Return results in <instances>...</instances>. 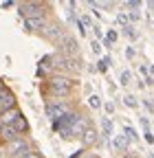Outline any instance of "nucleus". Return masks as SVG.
Masks as SVG:
<instances>
[{"instance_id": "obj_23", "label": "nucleus", "mask_w": 154, "mask_h": 158, "mask_svg": "<svg viewBox=\"0 0 154 158\" xmlns=\"http://www.w3.org/2000/svg\"><path fill=\"white\" fill-rule=\"evenodd\" d=\"M128 20H130V15H128V13H119V15H117V22H119L123 29L128 27Z\"/></svg>"}, {"instance_id": "obj_38", "label": "nucleus", "mask_w": 154, "mask_h": 158, "mask_svg": "<svg viewBox=\"0 0 154 158\" xmlns=\"http://www.w3.org/2000/svg\"><path fill=\"white\" fill-rule=\"evenodd\" d=\"M86 158H97V156H86Z\"/></svg>"}, {"instance_id": "obj_3", "label": "nucleus", "mask_w": 154, "mask_h": 158, "mask_svg": "<svg viewBox=\"0 0 154 158\" xmlns=\"http://www.w3.org/2000/svg\"><path fill=\"white\" fill-rule=\"evenodd\" d=\"M46 2H18V13L24 20L29 18H46Z\"/></svg>"}, {"instance_id": "obj_14", "label": "nucleus", "mask_w": 154, "mask_h": 158, "mask_svg": "<svg viewBox=\"0 0 154 158\" xmlns=\"http://www.w3.org/2000/svg\"><path fill=\"white\" fill-rule=\"evenodd\" d=\"M95 141H97V132H95L92 127H88V130H86V134L82 136V143H84V145L88 147V145H92Z\"/></svg>"}, {"instance_id": "obj_2", "label": "nucleus", "mask_w": 154, "mask_h": 158, "mask_svg": "<svg viewBox=\"0 0 154 158\" xmlns=\"http://www.w3.org/2000/svg\"><path fill=\"white\" fill-rule=\"evenodd\" d=\"M79 116H82L79 112L71 110V112H68V114H64L57 123H53V130H55V132H60V136L64 138V141H71V127L75 125V121H77Z\"/></svg>"}, {"instance_id": "obj_36", "label": "nucleus", "mask_w": 154, "mask_h": 158, "mask_svg": "<svg viewBox=\"0 0 154 158\" xmlns=\"http://www.w3.org/2000/svg\"><path fill=\"white\" fill-rule=\"evenodd\" d=\"M148 73H150V77H152V81H154V66H150V68H148Z\"/></svg>"}, {"instance_id": "obj_18", "label": "nucleus", "mask_w": 154, "mask_h": 158, "mask_svg": "<svg viewBox=\"0 0 154 158\" xmlns=\"http://www.w3.org/2000/svg\"><path fill=\"white\" fill-rule=\"evenodd\" d=\"M123 132H126V138H128V141H139V134H137V130H134V127L126 125Z\"/></svg>"}, {"instance_id": "obj_35", "label": "nucleus", "mask_w": 154, "mask_h": 158, "mask_svg": "<svg viewBox=\"0 0 154 158\" xmlns=\"http://www.w3.org/2000/svg\"><path fill=\"white\" fill-rule=\"evenodd\" d=\"M126 55H128V57H130V59H132V57H134V48H132V46H130V48H128V51H126Z\"/></svg>"}, {"instance_id": "obj_25", "label": "nucleus", "mask_w": 154, "mask_h": 158, "mask_svg": "<svg viewBox=\"0 0 154 158\" xmlns=\"http://www.w3.org/2000/svg\"><path fill=\"white\" fill-rule=\"evenodd\" d=\"M90 48H92V53H97V55L101 53V44L97 42V40H95V42H90Z\"/></svg>"}, {"instance_id": "obj_22", "label": "nucleus", "mask_w": 154, "mask_h": 158, "mask_svg": "<svg viewBox=\"0 0 154 158\" xmlns=\"http://www.w3.org/2000/svg\"><path fill=\"white\" fill-rule=\"evenodd\" d=\"M123 101H126L128 108H139V101H137V99H134L132 94H126V97H123Z\"/></svg>"}, {"instance_id": "obj_31", "label": "nucleus", "mask_w": 154, "mask_h": 158, "mask_svg": "<svg viewBox=\"0 0 154 158\" xmlns=\"http://www.w3.org/2000/svg\"><path fill=\"white\" fill-rule=\"evenodd\" d=\"M126 7H130V9H139L141 2H139V0H130V2H126Z\"/></svg>"}, {"instance_id": "obj_34", "label": "nucleus", "mask_w": 154, "mask_h": 158, "mask_svg": "<svg viewBox=\"0 0 154 158\" xmlns=\"http://www.w3.org/2000/svg\"><path fill=\"white\" fill-rule=\"evenodd\" d=\"M15 2H11V0H7V2H0V7H2V9H9V7H13Z\"/></svg>"}, {"instance_id": "obj_24", "label": "nucleus", "mask_w": 154, "mask_h": 158, "mask_svg": "<svg viewBox=\"0 0 154 158\" xmlns=\"http://www.w3.org/2000/svg\"><path fill=\"white\" fill-rule=\"evenodd\" d=\"M123 33H126L128 37H132V40H134V37H137V31H134V27H130V24H128V27L123 29Z\"/></svg>"}, {"instance_id": "obj_5", "label": "nucleus", "mask_w": 154, "mask_h": 158, "mask_svg": "<svg viewBox=\"0 0 154 158\" xmlns=\"http://www.w3.org/2000/svg\"><path fill=\"white\" fill-rule=\"evenodd\" d=\"M44 110H46V116L51 118V121H53V123H57L64 114H68V112H71V106H68L66 101H49Z\"/></svg>"}, {"instance_id": "obj_11", "label": "nucleus", "mask_w": 154, "mask_h": 158, "mask_svg": "<svg viewBox=\"0 0 154 158\" xmlns=\"http://www.w3.org/2000/svg\"><path fill=\"white\" fill-rule=\"evenodd\" d=\"M20 116H22V112L18 110V108H13V110L5 112V114H0V125H11V123H15Z\"/></svg>"}, {"instance_id": "obj_37", "label": "nucleus", "mask_w": 154, "mask_h": 158, "mask_svg": "<svg viewBox=\"0 0 154 158\" xmlns=\"http://www.w3.org/2000/svg\"><path fill=\"white\" fill-rule=\"evenodd\" d=\"M2 88H5V84H2V79H0V90H2Z\"/></svg>"}, {"instance_id": "obj_16", "label": "nucleus", "mask_w": 154, "mask_h": 158, "mask_svg": "<svg viewBox=\"0 0 154 158\" xmlns=\"http://www.w3.org/2000/svg\"><path fill=\"white\" fill-rule=\"evenodd\" d=\"M18 132H20V134H27V130H29V123H27V118L24 116H20V118H18V121L15 123H11Z\"/></svg>"}, {"instance_id": "obj_39", "label": "nucleus", "mask_w": 154, "mask_h": 158, "mask_svg": "<svg viewBox=\"0 0 154 158\" xmlns=\"http://www.w3.org/2000/svg\"><path fill=\"white\" fill-rule=\"evenodd\" d=\"M150 158H154V156H150Z\"/></svg>"}, {"instance_id": "obj_21", "label": "nucleus", "mask_w": 154, "mask_h": 158, "mask_svg": "<svg viewBox=\"0 0 154 158\" xmlns=\"http://www.w3.org/2000/svg\"><path fill=\"white\" fill-rule=\"evenodd\" d=\"M130 79H132V73H130V70H123V73L119 75V81H121V86H128V84H130Z\"/></svg>"}, {"instance_id": "obj_10", "label": "nucleus", "mask_w": 154, "mask_h": 158, "mask_svg": "<svg viewBox=\"0 0 154 158\" xmlns=\"http://www.w3.org/2000/svg\"><path fill=\"white\" fill-rule=\"evenodd\" d=\"M44 35H46L49 40H53V42H57V44H60L62 40L66 37V31H64L60 24H53V27H49V29L44 31Z\"/></svg>"}, {"instance_id": "obj_30", "label": "nucleus", "mask_w": 154, "mask_h": 158, "mask_svg": "<svg viewBox=\"0 0 154 158\" xmlns=\"http://www.w3.org/2000/svg\"><path fill=\"white\" fill-rule=\"evenodd\" d=\"M22 158H42V154H40V152H35V149H33V152H29V154H24Z\"/></svg>"}, {"instance_id": "obj_27", "label": "nucleus", "mask_w": 154, "mask_h": 158, "mask_svg": "<svg viewBox=\"0 0 154 158\" xmlns=\"http://www.w3.org/2000/svg\"><path fill=\"white\" fill-rule=\"evenodd\" d=\"M92 33H95V37H97V40H104L106 35H104V31L99 29V27H92Z\"/></svg>"}, {"instance_id": "obj_13", "label": "nucleus", "mask_w": 154, "mask_h": 158, "mask_svg": "<svg viewBox=\"0 0 154 158\" xmlns=\"http://www.w3.org/2000/svg\"><path fill=\"white\" fill-rule=\"evenodd\" d=\"M128 145H130V141L126 136H117V138H112V147L114 149H119V152H126L128 149Z\"/></svg>"}, {"instance_id": "obj_33", "label": "nucleus", "mask_w": 154, "mask_h": 158, "mask_svg": "<svg viewBox=\"0 0 154 158\" xmlns=\"http://www.w3.org/2000/svg\"><path fill=\"white\" fill-rule=\"evenodd\" d=\"M139 18H141V13H137V11H130V20H132V22H137Z\"/></svg>"}, {"instance_id": "obj_20", "label": "nucleus", "mask_w": 154, "mask_h": 158, "mask_svg": "<svg viewBox=\"0 0 154 158\" xmlns=\"http://www.w3.org/2000/svg\"><path fill=\"white\" fill-rule=\"evenodd\" d=\"M88 103H90V108L97 110V108H101V99H99L97 94H90V97H88Z\"/></svg>"}, {"instance_id": "obj_8", "label": "nucleus", "mask_w": 154, "mask_h": 158, "mask_svg": "<svg viewBox=\"0 0 154 158\" xmlns=\"http://www.w3.org/2000/svg\"><path fill=\"white\" fill-rule=\"evenodd\" d=\"M90 127V121H88V116H79L75 121V125L71 127V138H82L86 134V130Z\"/></svg>"}, {"instance_id": "obj_26", "label": "nucleus", "mask_w": 154, "mask_h": 158, "mask_svg": "<svg viewBox=\"0 0 154 158\" xmlns=\"http://www.w3.org/2000/svg\"><path fill=\"white\" fill-rule=\"evenodd\" d=\"M82 22H84V27H90V29H92V20H90V15H88V13H84V15H82Z\"/></svg>"}, {"instance_id": "obj_19", "label": "nucleus", "mask_w": 154, "mask_h": 158, "mask_svg": "<svg viewBox=\"0 0 154 158\" xmlns=\"http://www.w3.org/2000/svg\"><path fill=\"white\" fill-rule=\"evenodd\" d=\"M108 66H110V57H101L99 62H97V70H99V73H106Z\"/></svg>"}, {"instance_id": "obj_29", "label": "nucleus", "mask_w": 154, "mask_h": 158, "mask_svg": "<svg viewBox=\"0 0 154 158\" xmlns=\"http://www.w3.org/2000/svg\"><path fill=\"white\" fill-rule=\"evenodd\" d=\"M143 134H145V143H150V145H152V143H154V134H152L150 130H145Z\"/></svg>"}, {"instance_id": "obj_6", "label": "nucleus", "mask_w": 154, "mask_h": 158, "mask_svg": "<svg viewBox=\"0 0 154 158\" xmlns=\"http://www.w3.org/2000/svg\"><path fill=\"white\" fill-rule=\"evenodd\" d=\"M13 108H18L15 106V94L9 88H2L0 90V114H5V112H9Z\"/></svg>"}, {"instance_id": "obj_7", "label": "nucleus", "mask_w": 154, "mask_h": 158, "mask_svg": "<svg viewBox=\"0 0 154 158\" xmlns=\"http://www.w3.org/2000/svg\"><path fill=\"white\" fill-rule=\"evenodd\" d=\"M20 136L22 134L13 125H0V145H9L11 141H15V138H20Z\"/></svg>"}, {"instance_id": "obj_4", "label": "nucleus", "mask_w": 154, "mask_h": 158, "mask_svg": "<svg viewBox=\"0 0 154 158\" xmlns=\"http://www.w3.org/2000/svg\"><path fill=\"white\" fill-rule=\"evenodd\" d=\"M5 152H7V156L9 158H22L24 154H29V152H33V147H31V143L27 141V138H15V141H11L9 145H5Z\"/></svg>"}, {"instance_id": "obj_17", "label": "nucleus", "mask_w": 154, "mask_h": 158, "mask_svg": "<svg viewBox=\"0 0 154 158\" xmlns=\"http://www.w3.org/2000/svg\"><path fill=\"white\" fill-rule=\"evenodd\" d=\"M117 37H119V35H117V31H112V29H110V31H106V37H104V46H112L114 42H117Z\"/></svg>"}, {"instance_id": "obj_32", "label": "nucleus", "mask_w": 154, "mask_h": 158, "mask_svg": "<svg viewBox=\"0 0 154 158\" xmlns=\"http://www.w3.org/2000/svg\"><path fill=\"white\" fill-rule=\"evenodd\" d=\"M77 29H79V35H86V27H84V22H82V20H77Z\"/></svg>"}, {"instance_id": "obj_12", "label": "nucleus", "mask_w": 154, "mask_h": 158, "mask_svg": "<svg viewBox=\"0 0 154 158\" xmlns=\"http://www.w3.org/2000/svg\"><path fill=\"white\" fill-rule=\"evenodd\" d=\"M60 46H62V51L68 53V55H75V53H77V42H75V37H71V35H66V37L62 40Z\"/></svg>"}, {"instance_id": "obj_15", "label": "nucleus", "mask_w": 154, "mask_h": 158, "mask_svg": "<svg viewBox=\"0 0 154 158\" xmlns=\"http://www.w3.org/2000/svg\"><path fill=\"white\" fill-rule=\"evenodd\" d=\"M101 130H104V136H106V138H110V136H112V121H110L108 116H104V118H101Z\"/></svg>"}, {"instance_id": "obj_1", "label": "nucleus", "mask_w": 154, "mask_h": 158, "mask_svg": "<svg viewBox=\"0 0 154 158\" xmlns=\"http://www.w3.org/2000/svg\"><path fill=\"white\" fill-rule=\"evenodd\" d=\"M73 79H68V77H51L49 79V90H51V94L53 97H68L71 94V90H73Z\"/></svg>"}, {"instance_id": "obj_9", "label": "nucleus", "mask_w": 154, "mask_h": 158, "mask_svg": "<svg viewBox=\"0 0 154 158\" xmlns=\"http://www.w3.org/2000/svg\"><path fill=\"white\" fill-rule=\"evenodd\" d=\"M24 27H27V31H46L49 29L46 18H29V20H24Z\"/></svg>"}, {"instance_id": "obj_28", "label": "nucleus", "mask_w": 154, "mask_h": 158, "mask_svg": "<svg viewBox=\"0 0 154 158\" xmlns=\"http://www.w3.org/2000/svg\"><path fill=\"white\" fill-rule=\"evenodd\" d=\"M104 110H106L108 114H112V112H114V103H112V101H106V103H104Z\"/></svg>"}]
</instances>
